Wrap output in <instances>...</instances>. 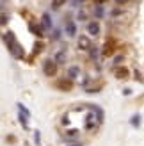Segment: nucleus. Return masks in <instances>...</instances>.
Wrapping results in <instances>:
<instances>
[{
	"instance_id": "f257e3e1",
	"label": "nucleus",
	"mask_w": 144,
	"mask_h": 146,
	"mask_svg": "<svg viewBox=\"0 0 144 146\" xmlns=\"http://www.w3.org/2000/svg\"><path fill=\"white\" fill-rule=\"evenodd\" d=\"M4 41H5V45H7L9 54L14 57V59H21V57H23V48H21V45L18 43L16 36H14L13 32H5L4 34Z\"/></svg>"
},
{
	"instance_id": "f03ea898",
	"label": "nucleus",
	"mask_w": 144,
	"mask_h": 146,
	"mask_svg": "<svg viewBox=\"0 0 144 146\" xmlns=\"http://www.w3.org/2000/svg\"><path fill=\"white\" fill-rule=\"evenodd\" d=\"M55 87L57 89H61V91H71L73 89V80L71 78H59V80H55Z\"/></svg>"
},
{
	"instance_id": "7ed1b4c3",
	"label": "nucleus",
	"mask_w": 144,
	"mask_h": 146,
	"mask_svg": "<svg viewBox=\"0 0 144 146\" xmlns=\"http://www.w3.org/2000/svg\"><path fill=\"white\" fill-rule=\"evenodd\" d=\"M43 71H45L46 77H55V73H57V62L55 61H45V64H43Z\"/></svg>"
},
{
	"instance_id": "20e7f679",
	"label": "nucleus",
	"mask_w": 144,
	"mask_h": 146,
	"mask_svg": "<svg viewBox=\"0 0 144 146\" xmlns=\"http://www.w3.org/2000/svg\"><path fill=\"white\" fill-rule=\"evenodd\" d=\"M128 75H130V71H128V68H125V66H116L114 68V77L116 78H128Z\"/></svg>"
},
{
	"instance_id": "39448f33",
	"label": "nucleus",
	"mask_w": 144,
	"mask_h": 146,
	"mask_svg": "<svg viewBox=\"0 0 144 146\" xmlns=\"http://www.w3.org/2000/svg\"><path fill=\"white\" fill-rule=\"evenodd\" d=\"M78 48L80 50H91V39L87 36H80V39H78Z\"/></svg>"
},
{
	"instance_id": "423d86ee",
	"label": "nucleus",
	"mask_w": 144,
	"mask_h": 146,
	"mask_svg": "<svg viewBox=\"0 0 144 146\" xmlns=\"http://www.w3.org/2000/svg\"><path fill=\"white\" fill-rule=\"evenodd\" d=\"M114 50H116V48H114V41L110 39V41H107V43H105V46H103L102 52H103V55H105V57H109V55H112V54H114Z\"/></svg>"
},
{
	"instance_id": "0eeeda50",
	"label": "nucleus",
	"mask_w": 144,
	"mask_h": 146,
	"mask_svg": "<svg viewBox=\"0 0 144 146\" xmlns=\"http://www.w3.org/2000/svg\"><path fill=\"white\" fill-rule=\"evenodd\" d=\"M87 32L92 34V36L100 34V25H98V21H91V23H87Z\"/></svg>"
},
{
	"instance_id": "6e6552de",
	"label": "nucleus",
	"mask_w": 144,
	"mask_h": 146,
	"mask_svg": "<svg viewBox=\"0 0 144 146\" xmlns=\"http://www.w3.org/2000/svg\"><path fill=\"white\" fill-rule=\"evenodd\" d=\"M41 23H43V29H52V20H50V14L45 13L41 16Z\"/></svg>"
},
{
	"instance_id": "1a4fd4ad",
	"label": "nucleus",
	"mask_w": 144,
	"mask_h": 146,
	"mask_svg": "<svg viewBox=\"0 0 144 146\" xmlns=\"http://www.w3.org/2000/svg\"><path fill=\"white\" fill-rule=\"evenodd\" d=\"M66 34H68V36H75V34H77V25H75V21H68V23H66Z\"/></svg>"
},
{
	"instance_id": "9d476101",
	"label": "nucleus",
	"mask_w": 144,
	"mask_h": 146,
	"mask_svg": "<svg viewBox=\"0 0 144 146\" xmlns=\"http://www.w3.org/2000/svg\"><path fill=\"white\" fill-rule=\"evenodd\" d=\"M18 105V111L23 114V116H27V118H30V111H28V109L25 107V105H21V104H16Z\"/></svg>"
},
{
	"instance_id": "9b49d317",
	"label": "nucleus",
	"mask_w": 144,
	"mask_h": 146,
	"mask_svg": "<svg viewBox=\"0 0 144 146\" xmlns=\"http://www.w3.org/2000/svg\"><path fill=\"white\" fill-rule=\"evenodd\" d=\"M130 123H132V127H139L141 125V116L139 114H133L132 118H130Z\"/></svg>"
},
{
	"instance_id": "f8f14e48",
	"label": "nucleus",
	"mask_w": 144,
	"mask_h": 146,
	"mask_svg": "<svg viewBox=\"0 0 144 146\" xmlns=\"http://www.w3.org/2000/svg\"><path fill=\"white\" fill-rule=\"evenodd\" d=\"M94 16L96 18H102L103 16V5H96L94 7Z\"/></svg>"
},
{
	"instance_id": "ddd939ff",
	"label": "nucleus",
	"mask_w": 144,
	"mask_h": 146,
	"mask_svg": "<svg viewBox=\"0 0 144 146\" xmlns=\"http://www.w3.org/2000/svg\"><path fill=\"white\" fill-rule=\"evenodd\" d=\"M77 75H78V68H69V71H68V78L73 80Z\"/></svg>"
},
{
	"instance_id": "4468645a",
	"label": "nucleus",
	"mask_w": 144,
	"mask_h": 146,
	"mask_svg": "<svg viewBox=\"0 0 144 146\" xmlns=\"http://www.w3.org/2000/svg\"><path fill=\"white\" fill-rule=\"evenodd\" d=\"M18 119H20V123H21V127H23V128H27V127H28V125H27V116H23V114L20 112Z\"/></svg>"
},
{
	"instance_id": "2eb2a0df",
	"label": "nucleus",
	"mask_w": 144,
	"mask_h": 146,
	"mask_svg": "<svg viewBox=\"0 0 144 146\" xmlns=\"http://www.w3.org/2000/svg\"><path fill=\"white\" fill-rule=\"evenodd\" d=\"M34 143L36 144H41V132H39V130H36V132H34Z\"/></svg>"
},
{
	"instance_id": "dca6fc26",
	"label": "nucleus",
	"mask_w": 144,
	"mask_h": 146,
	"mask_svg": "<svg viewBox=\"0 0 144 146\" xmlns=\"http://www.w3.org/2000/svg\"><path fill=\"white\" fill-rule=\"evenodd\" d=\"M64 2H66V0H54V7H61Z\"/></svg>"
},
{
	"instance_id": "f3484780",
	"label": "nucleus",
	"mask_w": 144,
	"mask_h": 146,
	"mask_svg": "<svg viewBox=\"0 0 144 146\" xmlns=\"http://www.w3.org/2000/svg\"><path fill=\"white\" fill-rule=\"evenodd\" d=\"M126 2H128V0H116L118 5H123V4H126Z\"/></svg>"
},
{
	"instance_id": "a211bd4d",
	"label": "nucleus",
	"mask_w": 144,
	"mask_h": 146,
	"mask_svg": "<svg viewBox=\"0 0 144 146\" xmlns=\"http://www.w3.org/2000/svg\"><path fill=\"white\" fill-rule=\"evenodd\" d=\"M7 23V16H5V14H2V25H5Z\"/></svg>"
},
{
	"instance_id": "6ab92c4d",
	"label": "nucleus",
	"mask_w": 144,
	"mask_h": 146,
	"mask_svg": "<svg viewBox=\"0 0 144 146\" xmlns=\"http://www.w3.org/2000/svg\"><path fill=\"white\" fill-rule=\"evenodd\" d=\"M123 94H126V96H128V94H132V89H128V87H126V89L123 91Z\"/></svg>"
},
{
	"instance_id": "aec40b11",
	"label": "nucleus",
	"mask_w": 144,
	"mask_h": 146,
	"mask_svg": "<svg viewBox=\"0 0 144 146\" xmlns=\"http://www.w3.org/2000/svg\"><path fill=\"white\" fill-rule=\"evenodd\" d=\"M103 2H105V0H94V4H96V5H102Z\"/></svg>"
},
{
	"instance_id": "412c9836",
	"label": "nucleus",
	"mask_w": 144,
	"mask_h": 146,
	"mask_svg": "<svg viewBox=\"0 0 144 146\" xmlns=\"http://www.w3.org/2000/svg\"><path fill=\"white\" fill-rule=\"evenodd\" d=\"M68 146H82V144H78V143H75V144H68Z\"/></svg>"
},
{
	"instance_id": "4be33fe9",
	"label": "nucleus",
	"mask_w": 144,
	"mask_h": 146,
	"mask_svg": "<svg viewBox=\"0 0 144 146\" xmlns=\"http://www.w3.org/2000/svg\"><path fill=\"white\" fill-rule=\"evenodd\" d=\"M73 2H78V0H73ZM80 2H84V0H80Z\"/></svg>"
}]
</instances>
